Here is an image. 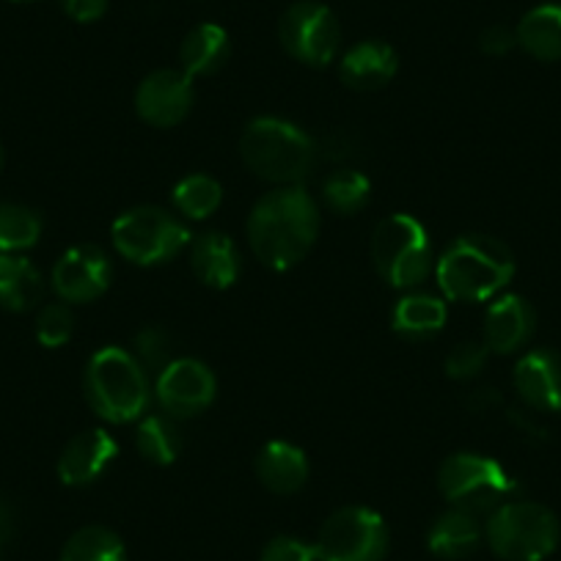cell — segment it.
Segmentation results:
<instances>
[{
	"instance_id": "6da1fadb",
	"label": "cell",
	"mask_w": 561,
	"mask_h": 561,
	"mask_svg": "<svg viewBox=\"0 0 561 561\" xmlns=\"http://www.w3.org/2000/svg\"><path fill=\"white\" fill-rule=\"evenodd\" d=\"M245 234L264 267L287 273L314 248L320 234V207L304 185L275 187L253 204Z\"/></svg>"
},
{
	"instance_id": "7a4b0ae2",
	"label": "cell",
	"mask_w": 561,
	"mask_h": 561,
	"mask_svg": "<svg viewBox=\"0 0 561 561\" xmlns=\"http://www.w3.org/2000/svg\"><path fill=\"white\" fill-rule=\"evenodd\" d=\"M515 278V253L490 234H460L435 262L440 293L457 304H484Z\"/></svg>"
},
{
	"instance_id": "3957f363",
	"label": "cell",
	"mask_w": 561,
	"mask_h": 561,
	"mask_svg": "<svg viewBox=\"0 0 561 561\" xmlns=\"http://www.w3.org/2000/svg\"><path fill=\"white\" fill-rule=\"evenodd\" d=\"M240 158L259 180L287 187L300 185L314 174L320 147L298 124L287 118L259 116L242 129Z\"/></svg>"
},
{
	"instance_id": "277c9868",
	"label": "cell",
	"mask_w": 561,
	"mask_h": 561,
	"mask_svg": "<svg viewBox=\"0 0 561 561\" xmlns=\"http://www.w3.org/2000/svg\"><path fill=\"white\" fill-rule=\"evenodd\" d=\"M83 393L89 408L107 424L140 421L152 404L147 369L122 347H102L91 355L83 371Z\"/></svg>"
},
{
	"instance_id": "5b68a950",
	"label": "cell",
	"mask_w": 561,
	"mask_h": 561,
	"mask_svg": "<svg viewBox=\"0 0 561 561\" xmlns=\"http://www.w3.org/2000/svg\"><path fill=\"white\" fill-rule=\"evenodd\" d=\"M371 262L391 289L413 293L435 273V251L427 226L413 215H388L371 234Z\"/></svg>"
},
{
	"instance_id": "8992f818",
	"label": "cell",
	"mask_w": 561,
	"mask_h": 561,
	"mask_svg": "<svg viewBox=\"0 0 561 561\" xmlns=\"http://www.w3.org/2000/svg\"><path fill=\"white\" fill-rule=\"evenodd\" d=\"M484 539L504 561H545L559 548L561 526L545 504L512 499L490 512Z\"/></svg>"
},
{
	"instance_id": "52a82bcc",
	"label": "cell",
	"mask_w": 561,
	"mask_h": 561,
	"mask_svg": "<svg viewBox=\"0 0 561 561\" xmlns=\"http://www.w3.org/2000/svg\"><path fill=\"white\" fill-rule=\"evenodd\" d=\"M191 229L169 209L133 207L118 215L111 226V242L122 259L138 267H160L191 248Z\"/></svg>"
},
{
	"instance_id": "ba28073f",
	"label": "cell",
	"mask_w": 561,
	"mask_h": 561,
	"mask_svg": "<svg viewBox=\"0 0 561 561\" xmlns=\"http://www.w3.org/2000/svg\"><path fill=\"white\" fill-rule=\"evenodd\" d=\"M438 490L451 510L490 515L512 501L517 482L501 462L477 451H457L444 460L438 471Z\"/></svg>"
},
{
	"instance_id": "9c48e42d",
	"label": "cell",
	"mask_w": 561,
	"mask_h": 561,
	"mask_svg": "<svg viewBox=\"0 0 561 561\" xmlns=\"http://www.w3.org/2000/svg\"><path fill=\"white\" fill-rule=\"evenodd\" d=\"M317 561H386L388 526L369 506L336 510L314 542Z\"/></svg>"
},
{
	"instance_id": "30bf717a",
	"label": "cell",
	"mask_w": 561,
	"mask_h": 561,
	"mask_svg": "<svg viewBox=\"0 0 561 561\" xmlns=\"http://www.w3.org/2000/svg\"><path fill=\"white\" fill-rule=\"evenodd\" d=\"M278 39L295 61L328 67L342 50V25L325 3L300 0L280 18Z\"/></svg>"
},
{
	"instance_id": "8fae6325",
	"label": "cell",
	"mask_w": 561,
	"mask_h": 561,
	"mask_svg": "<svg viewBox=\"0 0 561 561\" xmlns=\"http://www.w3.org/2000/svg\"><path fill=\"white\" fill-rule=\"evenodd\" d=\"M113 264L100 245L80 242L64 251L53 267L50 284L58 300L69 306L94 304L111 289Z\"/></svg>"
},
{
	"instance_id": "7c38bea8",
	"label": "cell",
	"mask_w": 561,
	"mask_h": 561,
	"mask_svg": "<svg viewBox=\"0 0 561 561\" xmlns=\"http://www.w3.org/2000/svg\"><path fill=\"white\" fill-rule=\"evenodd\" d=\"M154 397H158L163 413L180 419H193L209 410L218 397V380L215 371L198 358H174L154 380Z\"/></svg>"
},
{
	"instance_id": "4fadbf2b",
	"label": "cell",
	"mask_w": 561,
	"mask_h": 561,
	"mask_svg": "<svg viewBox=\"0 0 561 561\" xmlns=\"http://www.w3.org/2000/svg\"><path fill=\"white\" fill-rule=\"evenodd\" d=\"M196 102L193 80L182 69H158L135 89V111L152 127H176L185 122Z\"/></svg>"
},
{
	"instance_id": "5bb4252c",
	"label": "cell",
	"mask_w": 561,
	"mask_h": 561,
	"mask_svg": "<svg viewBox=\"0 0 561 561\" xmlns=\"http://www.w3.org/2000/svg\"><path fill=\"white\" fill-rule=\"evenodd\" d=\"M517 397L534 413H561V353L550 347L528 350L515 366Z\"/></svg>"
},
{
	"instance_id": "9a60e30c",
	"label": "cell",
	"mask_w": 561,
	"mask_h": 561,
	"mask_svg": "<svg viewBox=\"0 0 561 561\" xmlns=\"http://www.w3.org/2000/svg\"><path fill=\"white\" fill-rule=\"evenodd\" d=\"M537 331V311L520 295H501L493 298L484 314L482 344L493 355H515L531 342Z\"/></svg>"
},
{
	"instance_id": "2e32d148",
	"label": "cell",
	"mask_w": 561,
	"mask_h": 561,
	"mask_svg": "<svg viewBox=\"0 0 561 561\" xmlns=\"http://www.w3.org/2000/svg\"><path fill=\"white\" fill-rule=\"evenodd\" d=\"M118 444L105 430H85L64 446L58 457V479L67 488H89L116 462Z\"/></svg>"
},
{
	"instance_id": "e0dca14e",
	"label": "cell",
	"mask_w": 561,
	"mask_h": 561,
	"mask_svg": "<svg viewBox=\"0 0 561 561\" xmlns=\"http://www.w3.org/2000/svg\"><path fill=\"white\" fill-rule=\"evenodd\" d=\"M191 267L209 289L234 287L242 273V256L237 242L224 231H204L191 240Z\"/></svg>"
},
{
	"instance_id": "ac0fdd59",
	"label": "cell",
	"mask_w": 561,
	"mask_h": 561,
	"mask_svg": "<svg viewBox=\"0 0 561 561\" xmlns=\"http://www.w3.org/2000/svg\"><path fill=\"white\" fill-rule=\"evenodd\" d=\"M399 69V56L388 42L366 39L350 47L339 61V75L344 85L355 91H377L393 80Z\"/></svg>"
},
{
	"instance_id": "d6986e66",
	"label": "cell",
	"mask_w": 561,
	"mask_h": 561,
	"mask_svg": "<svg viewBox=\"0 0 561 561\" xmlns=\"http://www.w3.org/2000/svg\"><path fill=\"white\" fill-rule=\"evenodd\" d=\"M256 477L270 493L295 495L309 482V457L289 440H267L256 455Z\"/></svg>"
},
{
	"instance_id": "ffe728a7",
	"label": "cell",
	"mask_w": 561,
	"mask_h": 561,
	"mask_svg": "<svg viewBox=\"0 0 561 561\" xmlns=\"http://www.w3.org/2000/svg\"><path fill=\"white\" fill-rule=\"evenodd\" d=\"M45 300V275L20 253H0V309L25 314Z\"/></svg>"
},
{
	"instance_id": "44dd1931",
	"label": "cell",
	"mask_w": 561,
	"mask_h": 561,
	"mask_svg": "<svg viewBox=\"0 0 561 561\" xmlns=\"http://www.w3.org/2000/svg\"><path fill=\"white\" fill-rule=\"evenodd\" d=\"M449 320L444 298L427 293H408L397 300L391 311V328L404 342H427L438 336Z\"/></svg>"
},
{
	"instance_id": "7402d4cb",
	"label": "cell",
	"mask_w": 561,
	"mask_h": 561,
	"mask_svg": "<svg viewBox=\"0 0 561 561\" xmlns=\"http://www.w3.org/2000/svg\"><path fill=\"white\" fill-rule=\"evenodd\" d=\"M484 539V528L477 515L462 510H449L430 526L427 548L433 550L438 559L460 561L468 559L479 550Z\"/></svg>"
},
{
	"instance_id": "603a6c76",
	"label": "cell",
	"mask_w": 561,
	"mask_h": 561,
	"mask_svg": "<svg viewBox=\"0 0 561 561\" xmlns=\"http://www.w3.org/2000/svg\"><path fill=\"white\" fill-rule=\"evenodd\" d=\"M231 56V39L220 25L202 23L182 39L180 69L187 78H209L220 72Z\"/></svg>"
},
{
	"instance_id": "cb8c5ba5",
	"label": "cell",
	"mask_w": 561,
	"mask_h": 561,
	"mask_svg": "<svg viewBox=\"0 0 561 561\" xmlns=\"http://www.w3.org/2000/svg\"><path fill=\"white\" fill-rule=\"evenodd\" d=\"M517 45L545 64L561 61V3H542L523 14L515 28Z\"/></svg>"
},
{
	"instance_id": "d4e9b609",
	"label": "cell",
	"mask_w": 561,
	"mask_h": 561,
	"mask_svg": "<svg viewBox=\"0 0 561 561\" xmlns=\"http://www.w3.org/2000/svg\"><path fill=\"white\" fill-rule=\"evenodd\" d=\"M135 449L152 466H174L182 455L180 421L169 413H147L138 421Z\"/></svg>"
},
{
	"instance_id": "484cf974",
	"label": "cell",
	"mask_w": 561,
	"mask_h": 561,
	"mask_svg": "<svg viewBox=\"0 0 561 561\" xmlns=\"http://www.w3.org/2000/svg\"><path fill=\"white\" fill-rule=\"evenodd\" d=\"M174 209L187 220H207L224 204V187L209 174H187L171 191Z\"/></svg>"
},
{
	"instance_id": "4316f807",
	"label": "cell",
	"mask_w": 561,
	"mask_h": 561,
	"mask_svg": "<svg viewBox=\"0 0 561 561\" xmlns=\"http://www.w3.org/2000/svg\"><path fill=\"white\" fill-rule=\"evenodd\" d=\"M322 202L336 215H358L371 202L369 176L355 169H336L322 182Z\"/></svg>"
},
{
	"instance_id": "83f0119b",
	"label": "cell",
	"mask_w": 561,
	"mask_h": 561,
	"mask_svg": "<svg viewBox=\"0 0 561 561\" xmlns=\"http://www.w3.org/2000/svg\"><path fill=\"white\" fill-rule=\"evenodd\" d=\"M61 561H127V548L111 528L83 526L67 539Z\"/></svg>"
},
{
	"instance_id": "f1b7e54d",
	"label": "cell",
	"mask_w": 561,
	"mask_h": 561,
	"mask_svg": "<svg viewBox=\"0 0 561 561\" xmlns=\"http://www.w3.org/2000/svg\"><path fill=\"white\" fill-rule=\"evenodd\" d=\"M42 237V218L25 204L0 202V253H23Z\"/></svg>"
},
{
	"instance_id": "f546056e",
	"label": "cell",
	"mask_w": 561,
	"mask_h": 561,
	"mask_svg": "<svg viewBox=\"0 0 561 561\" xmlns=\"http://www.w3.org/2000/svg\"><path fill=\"white\" fill-rule=\"evenodd\" d=\"M171 344H174V339H171L165 328L147 325L135 333L133 355L147 369V375H160L174 360V347Z\"/></svg>"
},
{
	"instance_id": "4dcf8cb0",
	"label": "cell",
	"mask_w": 561,
	"mask_h": 561,
	"mask_svg": "<svg viewBox=\"0 0 561 561\" xmlns=\"http://www.w3.org/2000/svg\"><path fill=\"white\" fill-rule=\"evenodd\" d=\"M75 333V314L69 304L58 300V304H45L36 314V339L42 347L58 350L72 339Z\"/></svg>"
},
{
	"instance_id": "1f68e13d",
	"label": "cell",
	"mask_w": 561,
	"mask_h": 561,
	"mask_svg": "<svg viewBox=\"0 0 561 561\" xmlns=\"http://www.w3.org/2000/svg\"><path fill=\"white\" fill-rule=\"evenodd\" d=\"M488 358H490V350L484 347L482 342L457 344V347L451 350L444 360L446 377H451V380H460V382L473 380V377H479L484 371Z\"/></svg>"
},
{
	"instance_id": "d6a6232c",
	"label": "cell",
	"mask_w": 561,
	"mask_h": 561,
	"mask_svg": "<svg viewBox=\"0 0 561 561\" xmlns=\"http://www.w3.org/2000/svg\"><path fill=\"white\" fill-rule=\"evenodd\" d=\"M259 561H317L314 542H306L300 537L278 534L262 548Z\"/></svg>"
},
{
	"instance_id": "836d02e7",
	"label": "cell",
	"mask_w": 561,
	"mask_h": 561,
	"mask_svg": "<svg viewBox=\"0 0 561 561\" xmlns=\"http://www.w3.org/2000/svg\"><path fill=\"white\" fill-rule=\"evenodd\" d=\"M517 45V34L512 28H506V25H490L488 31H482V36H479V47H482V53H488V56H506L510 50H515Z\"/></svg>"
},
{
	"instance_id": "e575fe53",
	"label": "cell",
	"mask_w": 561,
	"mask_h": 561,
	"mask_svg": "<svg viewBox=\"0 0 561 561\" xmlns=\"http://www.w3.org/2000/svg\"><path fill=\"white\" fill-rule=\"evenodd\" d=\"M64 12L75 23H96L107 12V0H64Z\"/></svg>"
},
{
	"instance_id": "d590c367",
	"label": "cell",
	"mask_w": 561,
	"mask_h": 561,
	"mask_svg": "<svg viewBox=\"0 0 561 561\" xmlns=\"http://www.w3.org/2000/svg\"><path fill=\"white\" fill-rule=\"evenodd\" d=\"M501 404V397L495 388H479V391H473L471 397H468V408H471V413H488V410L499 408Z\"/></svg>"
},
{
	"instance_id": "8d00e7d4",
	"label": "cell",
	"mask_w": 561,
	"mask_h": 561,
	"mask_svg": "<svg viewBox=\"0 0 561 561\" xmlns=\"http://www.w3.org/2000/svg\"><path fill=\"white\" fill-rule=\"evenodd\" d=\"M510 421L512 424H515L517 430H520L523 435H534V438H542L545 435V430L539 427L537 421H534V410H520V408H515V410H510Z\"/></svg>"
},
{
	"instance_id": "74e56055",
	"label": "cell",
	"mask_w": 561,
	"mask_h": 561,
	"mask_svg": "<svg viewBox=\"0 0 561 561\" xmlns=\"http://www.w3.org/2000/svg\"><path fill=\"white\" fill-rule=\"evenodd\" d=\"M12 534H14V515L12 510L0 501V548L12 539Z\"/></svg>"
},
{
	"instance_id": "f35d334b",
	"label": "cell",
	"mask_w": 561,
	"mask_h": 561,
	"mask_svg": "<svg viewBox=\"0 0 561 561\" xmlns=\"http://www.w3.org/2000/svg\"><path fill=\"white\" fill-rule=\"evenodd\" d=\"M3 163H7V149H3V144H0V171H3Z\"/></svg>"
},
{
	"instance_id": "ab89813d",
	"label": "cell",
	"mask_w": 561,
	"mask_h": 561,
	"mask_svg": "<svg viewBox=\"0 0 561 561\" xmlns=\"http://www.w3.org/2000/svg\"><path fill=\"white\" fill-rule=\"evenodd\" d=\"M14 3H34V0H14Z\"/></svg>"
}]
</instances>
